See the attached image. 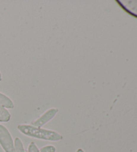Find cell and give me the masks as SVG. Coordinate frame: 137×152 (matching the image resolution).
I'll return each instance as SVG.
<instances>
[{"label":"cell","instance_id":"cell-1","mask_svg":"<svg viewBox=\"0 0 137 152\" xmlns=\"http://www.w3.org/2000/svg\"><path fill=\"white\" fill-rule=\"evenodd\" d=\"M17 129L21 133L28 137L39 139V140L58 141L63 139L62 135L54 131L42 129V127H37L31 125H20L17 126Z\"/></svg>","mask_w":137,"mask_h":152},{"label":"cell","instance_id":"cell-2","mask_svg":"<svg viewBox=\"0 0 137 152\" xmlns=\"http://www.w3.org/2000/svg\"><path fill=\"white\" fill-rule=\"evenodd\" d=\"M0 144L6 152H15L14 141L9 131L0 125Z\"/></svg>","mask_w":137,"mask_h":152},{"label":"cell","instance_id":"cell-3","mask_svg":"<svg viewBox=\"0 0 137 152\" xmlns=\"http://www.w3.org/2000/svg\"><path fill=\"white\" fill-rule=\"evenodd\" d=\"M58 112V109L56 108H52L48 109L44 113L41 115L40 117L38 118L36 120L31 123V125L37 127H42L45 124L49 122L53 118L56 116L57 113Z\"/></svg>","mask_w":137,"mask_h":152},{"label":"cell","instance_id":"cell-4","mask_svg":"<svg viewBox=\"0 0 137 152\" xmlns=\"http://www.w3.org/2000/svg\"><path fill=\"white\" fill-rule=\"evenodd\" d=\"M0 105L7 109H13L14 107V104L11 99L1 93H0Z\"/></svg>","mask_w":137,"mask_h":152},{"label":"cell","instance_id":"cell-5","mask_svg":"<svg viewBox=\"0 0 137 152\" xmlns=\"http://www.w3.org/2000/svg\"><path fill=\"white\" fill-rule=\"evenodd\" d=\"M11 119V114L7 110L0 105V121L8 122Z\"/></svg>","mask_w":137,"mask_h":152},{"label":"cell","instance_id":"cell-6","mask_svg":"<svg viewBox=\"0 0 137 152\" xmlns=\"http://www.w3.org/2000/svg\"><path fill=\"white\" fill-rule=\"evenodd\" d=\"M15 152H26L24 148H23V143L20 138H15L14 141Z\"/></svg>","mask_w":137,"mask_h":152},{"label":"cell","instance_id":"cell-7","mask_svg":"<svg viewBox=\"0 0 137 152\" xmlns=\"http://www.w3.org/2000/svg\"><path fill=\"white\" fill-rule=\"evenodd\" d=\"M40 152H56V148L54 145H46L39 149Z\"/></svg>","mask_w":137,"mask_h":152},{"label":"cell","instance_id":"cell-8","mask_svg":"<svg viewBox=\"0 0 137 152\" xmlns=\"http://www.w3.org/2000/svg\"><path fill=\"white\" fill-rule=\"evenodd\" d=\"M28 152H40L35 143L31 142L28 147Z\"/></svg>","mask_w":137,"mask_h":152},{"label":"cell","instance_id":"cell-9","mask_svg":"<svg viewBox=\"0 0 137 152\" xmlns=\"http://www.w3.org/2000/svg\"><path fill=\"white\" fill-rule=\"evenodd\" d=\"M76 152H84V151L83 150V149H78L77 151H76Z\"/></svg>","mask_w":137,"mask_h":152},{"label":"cell","instance_id":"cell-10","mask_svg":"<svg viewBox=\"0 0 137 152\" xmlns=\"http://www.w3.org/2000/svg\"><path fill=\"white\" fill-rule=\"evenodd\" d=\"M1 79H2V77H1V72H0V81L1 80Z\"/></svg>","mask_w":137,"mask_h":152}]
</instances>
